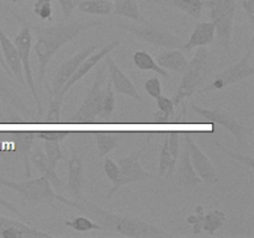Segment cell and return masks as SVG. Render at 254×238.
I'll return each mask as SVG.
<instances>
[{
  "label": "cell",
  "mask_w": 254,
  "mask_h": 238,
  "mask_svg": "<svg viewBox=\"0 0 254 238\" xmlns=\"http://www.w3.org/2000/svg\"><path fill=\"white\" fill-rule=\"evenodd\" d=\"M216 27L212 21H200L195 25L188 42H184L183 50L190 52L201 46H207L215 41Z\"/></svg>",
  "instance_id": "21"
},
{
  "label": "cell",
  "mask_w": 254,
  "mask_h": 238,
  "mask_svg": "<svg viewBox=\"0 0 254 238\" xmlns=\"http://www.w3.org/2000/svg\"><path fill=\"white\" fill-rule=\"evenodd\" d=\"M144 87H145L146 93L151 98L156 99L159 96H161V83L158 77H150L149 79H146L145 83H144Z\"/></svg>",
  "instance_id": "42"
},
{
  "label": "cell",
  "mask_w": 254,
  "mask_h": 238,
  "mask_svg": "<svg viewBox=\"0 0 254 238\" xmlns=\"http://www.w3.org/2000/svg\"><path fill=\"white\" fill-rule=\"evenodd\" d=\"M156 63L164 69L184 73L188 69L189 61L179 49H164L156 56Z\"/></svg>",
  "instance_id": "22"
},
{
  "label": "cell",
  "mask_w": 254,
  "mask_h": 238,
  "mask_svg": "<svg viewBox=\"0 0 254 238\" xmlns=\"http://www.w3.org/2000/svg\"><path fill=\"white\" fill-rule=\"evenodd\" d=\"M77 9L81 12L98 16H107L113 11V1L109 0H81L77 5Z\"/></svg>",
  "instance_id": "27"
},
{
  "label": "cell",
  "mask_w": 254,
  "mask_h": 238,
  "mask_svg": "<svg viewBox=\"0 0 254 238\" xmlns=\"http://www.w3.org/2000/svg\"><path fill=\"white\" fill-rule=\"evenodd\" d=\"M64 225L67 226V227L72 228V230L77 231V232L103 231V228H102L101 225L93 222V221H91L89 218L83 217V216H81V217H74V218H72V220H69V221H64Z\"/></svg>",
  "instance_id": "34"
},
{
  "label": "cell",
  "mask_w": 254,
  "mask_h": 238,
  "mask_svg": "<svg viewBox=\"0 0 254 238\" xmlns=\"http://www.w3.org/2000/svg\"><path fill=\"white\" fill-rule=\"evenodd\" d=\"M32 11L42 21H52V0H35Z\"/></svg>",
  "instance_id": "36"
},
{
  "label": "cell",
  "mask_w": 254,
  "mask_h": 238,
  "mask_svg": "<svg viewBox=\"0 0 254 238\" xmlns=\"http://www.w3.org/2000/svg\"><path fill=\"white\" fill-rule=\"evenodd\" d=\"M76 210L82 211L87 215L92 216L97 220L98 225L102 226L103 231L117 232L124 237L129 238H159L168 237L174 238L175 236L166 232L164 228L140 220L138 217H129V216L119 215V213L109 212L92 201L82 198L76 201L74 207Z\"/></svg>",
  "instance_id": "2"
},
{
  "label": "cell",
  "mask_w": 254,
  "mask_h": 238,
  "mask_svg": "<svg viewBox=\"0 0 254 238\" xmlns=\"http://www.w3.org/2000/svg\"><path fill=\"white\" fill-rule=\"evenodd\" d=\"M149 146V141L145 145L141 146L138 150H134L126 158H118V168H119V186H126L129 183L140 182L151 178L150 174L143 169L140 165V156L144 151H146Z\"/></svg>",
  "instance_id": "12"
},
{
  "label": "cell",
  "mask_w": 254,
  "mask_h": 238,
  "mask_svg": "<svg viewBox=\"0 0 254 238\" xmlns=\"http://www.w3.org/2000/svg\"><path fill=\"white\" fill-rule=\"evenodd\" d=\"M103 169L107 178H108L109 181L112 182V188L109 190L108 195H107V200H111L112 196L116 195L117 191L121 188V186H119V176H121V174H119L118 165H117L116 161H114L113 159L106 158L103 164Z\"/></svg>",
  "instance_id": "32"
},
{
  "label": "cell",
  "mask_w": 254,
  "mask_h": 238,
  "mask_svg": "<svg viewBox=\"0 0 254 238\" xmlns=\"http://www.w3.org/2000/svg\"><path fill=\"white\" fill-rule=\"evenodd\" d=\"M0 118H1V119H5L4 113H2V111H1V107H0Z\"/></svg>",
  "instance_id": "50"
},
{
  "label": "cell",
  "mask_w": 254,
  "mask_h": 238,
  "mask_svg": "<svg viewBox=\"0 0 254 238\" xmlns=\"http://www.w3.org/2000/svg\"><path fill=\"white\" fill-rule=\"evenodd\" d=\"M12 141L16 146V153L24 160L25 165V176L26 178H31V170H30V153H31L32 144H34L35 138H36V133L35 131H16L12 133Z\"/></svg>",
  "instance_id": "24"
},
{
  "label": "cell",
  "mask_w": 254,
  "mask_h": 238,
  "mask_svg": "<svg viewBox=\"0 0 254 238\" xmlns=\"http://www.w3.org/2000/svg\"><path fill=\"white\" fill-rule=\"evenodd\" d=\"M133 62L135 64V67L140 71H153L155 73L160 74L163 77H169V73L166 72V69L161 68L156 61L154 60V57L150 54H148L146 51H136L133 55Z\"/></svg>",
  "instance_id": "29"
},
{
  "label": "cell",
  "mask_w": 254,
  "mask_h": 238,
  "mask_svg": "<svg viewBox=\"0 0 254 238\" xmlns=\"http://www.w3.org/2000/svg\"><path fill=\"white\" fill-rule=\"evenodd\" d=\"M179 138L180 134L178 131H170L168 133V140H169V151H170V163H169V168L165 173V180H169L171 176L175 173L176 161H178L179 156Z\"/></svg>",
  "instance_id": "33"
},
{
  "label": "cell",
  "mask_w": 254,
  "mask_h": 238,
  "mask_svg": "<svg viewBox=\"0 0 254 238\" xmlns=\"http://www.w3.org/2000/svg\"><path fill=\"white\" fill-rule=\"evenodd\" d=\"M0 50H1L5 63H6L7 68L10 69V72L14 76V78L17 79V82L22 87H26L24 71H22L21 60H20L19 54H17L16 47H15L14 42L7 37V35L5 34L1 27H0Z\"/></svg>",
  "instance_id": "18"
},
{
  "label": "cell",
  "mask_w": 254,
  "mask_h": 238,
  "mask_svg": "<svg viewBox=\"0 0 254 238\" xmlns=\"http://www.w3.org/2000/svg\"><path fill=\"white\" fill-rule=\"evenodd\" d=\"M178 160L176 164L178 166H175L176 170V178H178V183L181 187L185 188H195L202 182L198 175L196 174V171L193 170L192 164H191L190 155H189V150L186 148V145H184L183 151L179 154Z\"/></svg>",
  "instance_id": "20"
},
{
  "label": "cell",
  "mask_w": 254,
  "mask_h": 238,
  "mask_svg": "<svg viewBox=\"0 0 254 238\" xmlns=\"http://www.w3.org/2000/svg\"><path fill=\"white\" fill-rule=\"evenodd\" d=\"M252 57L253 42L250 45V47H248V50L246 51V54L241 57L240 61L236 62L235 64L230 66L228 68H226L225 71L220 72L208 86L203 87V88L201 89V93L221 91V89L226 88V87H230L232 86V84H236L238 83V82L243 81V79L248 78V77L253 76L254 67L252 66V63H251Z\"/></svg>",
  "instance_id": "8"
},
{
  "label": "cell",
  "mask_w": 254,
  "mask_h": 238,
  "mask_svg": "<svg viewBox=\"0 0 254 238\" xmlns=\"http://www.w3.org/2000/svg\"><path fill=\"white\" fill-rule=\"evenodd\" d=\"M0 186L10 188L19 193L24 202L34 203V205H51L55 201L64 203L73 208L76 201L66 198L54 190L52 185L46 178L41 176L39 178H29L25 181H11L0 175Z\"/></svg>",
  "instance_id": "3"
},
{
  "label": "cell",
  "mask_w": 254,
  "mask_h": 238,
  "mask_svg": "<svg viewBox=\"0 0 254 238\" xmlns=\"http://www.w3.org/2000/svg\"><path fill=\"white\" fill-rule=\"evenodd\" d=\"M0 237L2 238H52V235L29 226L21 221L0 215Z\"/></svg>",
  "instance_id": "16"
},
{
  "label": "cell",
  "mask_w": 254,
  "mask_h": 238,
  "mask_svg": "<svg viewBox=\"0 0 254 238\" xmlns=\"http://www.w3.org/2000/svg\"><path fill=\"white\" fill-rule=\"evenodd\" d=\"M156 106L160 112H163L169 119H173L175 116V106H174L171 98H168L165 96H159L156 98Z\"/></svg>",
  "instance_id": "40"
},
{
  "label": "cell",
  "mask_w": 254,
  "mask_h": 238,
  "mask_svg": "<svg viewBox=\"0 0 254 238\" xmlns=\"http://www.w3.org/2000/svg\"><path fill=\"white\" fill-rule=\"evenodd\" d=\"M227 220V216L223 211L215 210L206 213L202 217V231L207 232L208 235L212 236L217 230H220L223 223Z\"/></svg>",
  "instance_id": "30"
},
{
  "label": "cell",
  "mask_w": 254,
  "mask_h": 238,
  "mask_svg": "<svg viewBox=\"0 0 254 238\" xmlns=\"http://www.w3.org/2000/svg\"><path fill=\"white\" fill-rule=\"evenodd\" d=\"M107 63H103L98 68L96 73V79L93 84L87 92L83 99V103L78 108V111L71 117L67 118V123L71 124H93L97 123V116H98L99 104H101L102 96H103V88L102 84L104 82V72H106Z\"/></svg>",
  "instance_id": "7"
},
{
  "label": "cell",
  "mask_w": 254,
  "mask_h": 238,
  "mask_svg": "<svg viewBox=\"0 0 254 238\" xmlns=\"http://www.w3.org/2000/svg\"><path fill=\"white\" fill-rule=\"evenodd\" d=\"M2 2H14V4H20V2L25 1V0H0Z\"/></svg>",
  "instance_id": "49"
},
{
  "label": "cell",
  "mask_w": 254,
  "mask_h": 238,
  "mask_svg": "<svg viewBox=\"0 0 254 238\" xmlns=\"http://www.w3.org/2000/svg\"><path fill=\"white\" fill-rule=\"evenodd\" d=\"M0 66L2 67V69H4V71L6 72L7 74H10V76H11V77H14V76H12V73H11V72H10V69L7 68L6 63H5V61H4V57H2V54H1V50H0Z\"/></svg>",
  "instance_id": "48"
},
{
  "label": "cell",
  "mask_w": 254,
  "mask_h": 238,
  "mask_svg": "<svg viewBox=\"0 0 254 238\" xmlns=\"http://www.w3.org/2000/svg\"><path fill=\"white\" fill-rule=\"evenodd\" d=\"M171 4L180 11L190 15L191 17L200 19L203 11L202 0H171Z\"/></svg>",
  "instance_id": "31"
},
{
  "label": "cell",
  "mask_w": 254,
  "mask_h": 238,
  "mask_svg": "<svg viewBox=\"0 0 254 238\" xmlns=\"http://www.w3.org/2000/svg\"><path fill=\"white\" fill-rule=\"evenodd\" d=\"M153 119L155 123H169V121H170V119H169L168 117L163 113V112L159 111V109H158V112H156V113L153 116Z\"/></svg>",
  "instance_id": "47"
},
{
  "label": "cell",
  "mask_w": 254,
  "mask_h": 238,
  "mask_svg": "<svg viewBox=\"0 0 254 238\" xmlns=\"http://www.w3.org/2000/svg\"><path fill=\"white\" fill-rule=\"evenodd\" d=\"M101 25H103L102 20H87V21L72 20V21L60 22L49 27H35L34 31L36 35V41H35L34 49L39 60V81H44L50 61L64 45L78 37L82 32L93 29V27H98Z\"/></svg>",
  "instance_id": "1"
},
{
  "label": "cell",
  "mask_w": 254,
  "mask_h": 238,
  "mask_svg": "<svg viewBox=\"0 0 254 238\" xmlns=\"http://www.w3.org/2000/svg\"><path fill=\"white\" fill-rule=\"evenodd\" d=\"M29 160L34 164V166L37 169V171H39L44 178H46L47 180L50 181L52 187L60 188L64 186V182H62L60 176L56 174V169L51 168V165H50L49 160H47L46 158V154H45L41 149L37 148L36 150L31 151V153H30Z\"/></svg>",
  "instance_id": "23"
},
{
  "label": "cell",
  "mask_w": 254,
  "mask_h": 238,
  "mask_svg": "<svg viewBox=\"0 0 254 238\" xmlns=\"http://www.w3.org/2000/svg\"><path fill=\"white\" fill-rule=\"evenodd\" d=\"M112 14L117 16L127 17L138 24L145 22V19L139 10V5L136 0H117L113 2V11Z\"/></svg>",
  "instance_id": "25"
},
{
  "label": "cell",
  "mask_w": 254,
  "mask_h": 238,
  "mask_svg": "<svg viewBox=\"0 0 254 238\" xmlns=\"http://www.w3.org/2000/svg\"><path fill=\"white\" fill-rule=\"evenodd\" d=\"M205 215V210L201 205L196 207V211L193 215H190L188 217V223L192 226V232L195 236H198L202 232V217Z\"/></svg>",
  "instance_id": "39"
},
{
  "label": "cell",
  "mask_w": 254,
  "mask_h": 238,
  "mask_svg": "<svg viewBox=\"0 0 254 238\" xmlns=\"http://www.w3.org/2000/svg\"><path fill=\"white\" fill-rule=\"evenodd\" d=\"M119 44H121V40H118V39L113 40V41L109 42V44H107L106 46H103L101 50H98V51L92 52V54L89 55V56L87 57V59L84 60L81 64H79L78 68H77L76 72L72 74L71 78H69L68 81L64 84V87L60 89L59 94H57V96H54V97H60V98H64V94H66V92L68 91L72 86H74V84H76L79 79H82L87 73H89V72H91L92 69H93L94 67H96L97 64L102 61V60L106 59V57L108 56L112 51H114V50L119 46Z\"/></svg>",
  "instance_id": "14"
},
{
  "label": "cell",
  "mask_w": 254,
  "mask_h": 238,
  "mask_svg": "<svg viewBox=\"0 0 254 238\" xmlns=\"http://www.w3.org/2000/svg\"><path fill=\"white\" fill-rule=\"evenodd\" d=\"M217 146L221 149V150L223 151V153L227 154L228 156H231V158H233V159H236V160L241 161L242 164L247 165L248 168H250V170H253V158H252V156H245V155H242V154L232 153V151L227 150V149H226L223 145H221L220 143H217Z\"/></svg>",
  "instance_id": "43"
},
{
  "label": "cell",
  "mask_w": 254,
  "mask_h": 238,
  "mask_svg": "<svg viewBox=\"0 0 254 238\" xmlns=\"http://www.w3.org/2000/svg\"><path fill=\"white\" fill-rule=\"evenodd\" d=\"M64 98L60 97H51L49 103V111H47L46 116V123L47 124H59L60 121V114H61V106Z\"/></svg>",
  "instance_id": "37"
},
{
  "label": "cell",
  "mask_w": 254,
  "mask_h": 238,
  "mask_svg": "<svg viewBox=\"0 0 254 238\" xmlns=\"http://www.w3.org/2000/svg\"><path fill=\"white\" fill-rule=\"evenodd\" d=\"M202 1L203 7L208 9L211 21L216 27L218 42L222 46L223 51L230 56L237 0H202Z\"/></svg>",
  "instance_id": "5"
},
{
  "label": "cell",
  "mask_w": 254,
  "mask_h": 238,
  "mask_svg": "<svg viewBox=\"0 0 254 238\" xmlns=\"http://www.w3.org/2000/svg\"><path fill=\"white\" fill-rule=\"evenodd\" d=\"M119 29L133 34L139 41L148 42L153 46L160 49H179L183 50L184 40L176 36L168 29L158 26V25L143 22V24H123L118 25Z\"/></svg>",
  "instance_id": "6"
},
{
  "label": "cell",
  "mask_w": 254,
  "mask_h": 238,
  "mask_svg": "<svg viewBox=\"0 0 254 238\" xmlns=\"http://www.w3.org/2000/svg\"><path fill=\"white\" fill-rule=\"evenodd\" d=\"M185 145L189 150L193 170L196 171L198 178L202 180V182L208 183V185L217 183L220 181V178H218L215 166L212 165L207 155L198 148L191 133H185Z\"/></svg>",
  "instance_id": "13"
},
{
  "label": "cell",
  "mask_w": 254,
  "mask_h": 238,
  "mask_svg": "<svg viewBox=\"0 0 254 238\" xmlns=\"http://www.w3.org/2000/svg\"><path fill=\"white\" fill-rule=\"evenodd\" d=\"M101 46H102V42H97V44L89 45V46L84 47L83 50L77 52L76 55H73L71 59L62 62V63L60 64L59 68H57V71L55 72L54 78H52L51 87L47 88V91H49V98H51V97L54 96H57L60 89H61L62 87H64V84L71 78L72 74L76 72V69L78 68L79 64H81L82 62H83L84 60L92 54V52L101 49Z\"/></svg>",
  "instance_id": "11"
},
{
  "label": "cell",
  "mask_w": 254,
  "mask_h": 238,
  "mask_svg": "<svg viewBox=\"0 0 254 238\" xmlns=\"http://www.w3.org/2000/svg\"><path fill=\"white\" fill-rule=\"evenodd\" d=\"M0 206H1V207H4V208H6V210H9L10 212L15 213V215L19 216L20 218H25V216L22 215V213L20 212L19 210H17L16 206L12 205L11 202H9V201H6V200H5V198H2L1 196H0Z\"/></svg>",
  "instance_id": "46"
},
{
  "label": "cell",
  "mask_w": 254,
  "mask_h": 238,
  "mask_svg": "<svg viewBox=\"0 0 254 238\" xmlns=\"http://www.w3.org/2000/svg\"><path fill=\"white\" fill-rule=\"evenodd\" d=\"M107 68L109 71V76H111L112 88L114 92L121 94H126V96L130 97V98L135 99V101L144 103V99L141 94L139 93L138 89L133 84V82L122 72V69L117 66L112 59H107Z\"/></svg>",
  "instance_id": "19"
},
{
  "label": "cell",
  "mask_w": 254,
  "mask_h": 238,
  "mask_svg": "<svg viewBox=\"0 0 254 238\" xmlns=\"http://www.w3.org/2000/svg\"><path fill=\"white\" fill-rule=\"evenodd\" d=\"M68 165V180L66 187L74 201L82 200V190L86 185V174H84L83 161L77 154L76 149L71 146V158L67 161Z\"/></svg>",
  "instance_id": "17"
},
{
  "label": "cell",
  "mask_w": 254,
  "mask_h": 238,
  "mask_svg": "<svg viewBox=\"0 0 254 238\" xmlns=\"http://www.w3.org/2000/svg\"><path fill=\"white\" fill-rule=\"evenodd\" d=\"M14 79V77L7 74L0 66V99L5 104L14 108L15 111L24 114L26 118H32L29 107L26 106L21 94H20V87L17 86Z\"/></svg>",
  "instance_id": "15"
},
{
  "label": "cell",
  "mask_w": 254,
  "mask_h": 238,
  "mask_svg": "<svg viewBox=\"0 0 254 238\" xmlns=\"http://www.w3.org/2000/svg\"><path fill=\"white\" fill-rule=\"evenodd\" d=\"M119 136H121V134L118 131H97L94 134L98 155L101 158H104L107 154L113 151L118 146Z\"/></svg>",
  "instance_id": "28"
},
{
  "label": "cell",
  "mask_w": 254,
  "mask_h": 238,
  "mask_svg": "<svg viewBox=\"0 0 254 238\" xmlns=\"http://www.w3.org/2000/svg\"><path fill=\"white\" fill-rule=\"evenodd\" d=\"M68 131H36V136L44 141H62L68 136Z\"/></svg>",
  "instance_id": "41"
},
{
  "label": "cell",
  "mask_w": 254,
  "mask_h": 238,
  "mask_svg": "<svg viewBox=\"0 0 254 238\" xmlns=\"http://www.w3.org/2000/svg\"><path fill=\"white\" fill-rule=\"evenodd\" d=\"M44 149L51 168L56 169L59 161H66V156L62 153V149L61 146H60V141H45Z\"/></svg>",
  "instance_id": "35"
},
{
  "label": "cell",
  "mask_w": 254,
  "mask_h": 238,
  "mask_svg": "<svg viewBox=\"0 0 254 238\" xmlns=\"http://www.w3.org/2000/svg\"><path fill=\"white\" fill-rule=\"evenodd\" d=\"M169 163H170V151H169V140H168V134L164 140L163 149L160 151V156H159V178H163L165 176L166 170L169 168Z\"/></svg>",
  "instance_id": "38"
},
{
  "label": "cell",
  "mask_w": 254,
  "mask_h": 238,
  "mask_svg": "<svg viewBox=\"0 0 254 238\" xmlns=\"http://www.w3.org/2000/svg\"><path fill=\"white\" fill-rule=\"evenodd\" d=\"M81 0H59L60 6H61L62 14L66 19H68L72 15V12L74 11V9L77 7V5L79 4Z\"/></svg>",
  "instance_id": "44"
},
{
  "label": "cell",
  "mask_w": 254,
  "mask_h": 238,
  "mask_svg": "<svg viewBox=\"0 0 254 238\" xmlns=\"http://www.w3.org/2000/svg\"><path fill=\"white\" fill-rule=\"evenodd\" d=\"M20 21H21L22 26H21V30L19 31V34L16 35V37H15L14 45L17 50V54H19L20 60H21L22 71H24L26 87L30 89L32 97H34L35 103H36V107H37V113H39V116H42V114H44V107H42L39 93H37L36 91L34 73H32L31 64H30V55H31V49H32L31 29H30L29 24H27L25 20L20 19Z\"/></svg>",
  "instance_id": "9"
},
{
  "label": "cell",
  "mask_w": 254,
  "mask_h": 238,
  "mask_svg": "<svg viewBox=\"0 0 254 238\" xmlns=\"http://www.w3.org/2000/svg\"><path fill=\"white\" fill-rule=\"evenodd\" d=\"M191 108H192V111L196 112L198 116H201L203 119H206V121H208V123H216L221 126H225V128L237 139V143L240 146H243V144H246V140H247V136L253 133L252 129L243 126L235 117L231 116V114L228 113V112H226L225 109L202 108V107H198L196 106V104H192Z\"/></svg>",
  "instance_id": "10"
},
{
  "label": "cell",
  "mask_w": 254,
  "mask_h": 238,
  "mask_svg": "<svg viewBox=\"0 0 254 238\" xmlns=\"http://www.w3.org/2000/svg\"><path fill=\"white\" fill-rule=\"evenodd\" d=\"M109 1H113L114 2V1H117V0H109ZM136 1H140V0H136Z\"/></svg>",
  "instance_id": "51"
},
{
  "label": "cell",
  "mask_w": 254,
  "mask_h": 238,
  "mask_svg": "<svg viewBox=\"0 0 254 238\" xmlns=\"http://www.w3.org/2000/svg\"><path fill=\"white\" fill-rule=\"evenodd\" d=\"M116 109V94L112 88V82L109 79L107 86L103 88V96H102L101 104H99L98 116H97V123H104L108 121L111 116Z\"/></svg>",
  "instance_id": "26"
},
{
  "label": "cell",
  "mask_w": 254,
  "mask_h": 238,
  "mask_svg": "<svg viewBox=\"0 0 254 238\" xmlns=\"http://www.w3.org/2000/svg\"><path fill=\"white\" fill-rule=\"evenodd\" d=\"M242 6L251 25L254 26V0H242Z\"/></svg>",
  "instance_id": "45"
},
{
  "label": "cell",
  "mask_w": 254,
  "mask_h": 238,
  "mask_svg": "<svg viewBox=\"0 0 254 238\" xmlns=\"http://www.w3.org/2000/svg\"><path fill=\"white\" fill-rule=\"evenodd\" d=\"M210 69L211 66L210 62H208L207 49H206V46L197 47L195 56L189 62L188 69L184 72V76L179 83L178 89L171 98L175 108L179 104H181V102L192 96L205 83Z\"/></svg>",
  "instance_id": "4"
}]
</instances>
